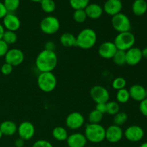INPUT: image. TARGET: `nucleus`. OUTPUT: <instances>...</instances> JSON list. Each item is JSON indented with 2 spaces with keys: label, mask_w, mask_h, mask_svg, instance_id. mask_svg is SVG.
<instances>
[{
  "label": "nucleus",
  "mask_w": 147,
  "mask_h": 147,
  "mask_svg": "<svg viewBox=\"0 0 147 147\" xmlns=\"http://www.w3.org/2000/svg\"><path fill=\"white\" fill-rule=\"evenodd\" d=\"M146 98H147V88L146 89Z\"/></svg>",
  "instance_id": "8fccbe9b"
},
{
  "label": "nucleus",
  "mask_w": 147,
  "mask_h": 147,
  "mask_svg": "<svg viewBox=\"0 0 147 147\" xmlns=\"http://www.w3.org/2000/svg\"><path fill=\"white\" fill-rule=\"evenodd\" d=\"M19 137L24 141L30 140L35 134V128L30 121H23L17 127Z\"/></svg>",
  "instance_id": "f8f14e48"
},
{
  "label": "nucleus",
  "mask_w": 147,
  "mask_h": 147,
  "mask_svg": "<svg viewBox=\"0 0 147 147\" xmlns=\"http://www.w3.org/2000/svg\"><path fill=\"white\" fill-rule=\"evenodd\" d=\"M132 11L136 16L144 15L147 11V2L146 0H134L131 7Z\"/></svg>",
  "instance_id": "4be33fe9"
},
{
  "label": "nucleus",
  "mask_w": 147,
  "mask_h": 147,
  "mask_svg": "<svg viewBox=\"0 0 147 147\" xmlns=\"http://www.w3.org/2000/svg\"><path fill=\"white\" fill-rule=\"evenodd\" d=\"M120 110V106L118 102L108 101L106 103V113L111 116H114L119 113Z\"/></svg>",
  "instance_id": "7c9ffc66"
},
{
  "label": "nucleus",
  "mask_w": 147,
  "mask_h": 147,
  "mask_svg": "<svg viewBox=\"0 0 147 147\" xmlns=\"http://www.w3.org/2000/svg\"><path fill=\"white\" fill-rule=\"evenodd\" d=\"M5 63L11 65L18 66L23 63L24 60V55L21 50L18 48H11L8 50L4 56Z\"/></svg>",
  "instance_id": "1a4fd4ad"
},
{
  "label": "nucleus",
  "mask_w": 147,
  "mask_h": 147,
  "mask_svg": "<svg viewBox=\"0 0 147 147\" xmlns=\"http://www.w3.org/2000/svg\"><path fill=\"white\" fill-rule=\"evenodd\" d=\"M60 42L65 47H73L76 46V37L70 32H65L60 36Z\"/></svg>",
  "instance_id": "5701e85b"
},
{
  "label": "nucleus",
  "mask_w": 147,
  "mask_h": 147,
  "mask_svg": "<svg viewBox=\"0 0 147 147\" xmlns=\"http://www.w3.org/2000/svg\"><path fill=\"white\" fill-rule=\"evenodd\" d=\"M128 121V115L126 113L122 111H119L113 116V123L116 126H121L126 123Z\"/></svg>",
  "instance_id": "2f4dec72"
},
{
  "label": "nucleus",
  "mask_w": 147,
  "mask_h": 147,
  "mask_svg": "<svg viewBox=\"0 0 147 147\" xmlns=\"http://www.w3.org/2000/svg\"><path fill=\"white\" fill-rule=\"evenodd\" d=\"M88 147H94V146H88Z\"/></svg>",
  "instance_id": "3c124183"
},
{
  "label": "nucleus",
  "mask_w": 147,
  "mask_h": 147,
  "mask_svg": "<svg viewBox=\"0 0 147 147\" xmlns=\"http://www.w3.org/2000/svg\"><path fill=\"white\" fill-rule=\"evenodd\" d=\"M116 97L118 103H127L129 99L131 98L129 90H127L126 88H123L117 90Z\"/></svg>",
  "instance_id": "a878e982"
},
{
  "label": "nucleus",
  "mask_w": 147,
  "mask_h": 147,
  "mask_svg": "<svg viewBox=\"0 0 147 147\" xmlns=\"http://www.w3.org/2000/svg\"><path fill=\"white\" fill-rule=\"evenodd\" d=\"M130 98L140 103L146 98V88L139 84H134L129 90Z\"/></svg>",
  "instance_id": "6ab92c4d"
},
{
  "label": "nucleus",
  "mask_w": 147,
  "mask_h": 147,
  "mask_svg": "<svg viewBox=\"0 0 147 147\" xmlns=\"http://www.w3.org/2000/svg\"><path fill=\"white\" fill-rule=\"evenodd\" d=\"M40 7L44 12L50 14L56 9V4L54 0H42L40 1Z\"/></svg>",
  "instance_id": "393cba45"
},
{
  "label": "nucleus",
  "mask_w": 147,
  "mask_h": 147,
  "mask_svg": "<svg viewBox=\"0 0 147 147\" xmlns=\"http://www.w3.org/2000/svg\"><path fill=\"white\" fill-rule=\"evenodd\" d=\"M139 147H147V142H144L142 144H141V146Z\"/></svg>",
  "instance_id": "49530a36"
},
{
  "label": "nucleus",
  "mask_w": 147,
  "mask_h": 147,
  "mask_svg": "<svg viewBox=\"0 0 147 147\" xmlns=\"http://www.w3.org/2000/svg\"><path fill=\"white\" fill-rule=\"evenodd\" d=\"M123 8L121 0H107L103 5V9L105 13L111 17L119 14Z\"/></svg>",
  "instance_id": "f3484780"
},
{
  "label": "nucleus",
  "mask_w": 147,
  "mask_h": 147,
  "mask_svg": "<svg viewBox=\"0 0 147 147\" xmlns=\"http://www.w3.org/2000/svg\"><path fill=\"white\" fill-rule=\"evenodd\" d=\"M142 59V50L139 47H132L126 51V64L129 65H136L140 63Z\"/></svg>",
  "instance_id": "dca6fc26"
},
{
  "label": "nucleus",
  "mask_w": 147,
  "mask_h": 147,
  "mask_svg": "<svg viewBox=\"0 0 147 147\" xmlns=\"http://www.w3.org/2000/svg\"><path fill=\"white\" fill-rule=\"evenodd\" d=\"M104 147H110V146H104Z\"/></svg>",
  "instance_id": "603ef678"
},
{
  "label": "nucleus",
  "mask_w": 147,
  "mask_h": 147,
  "mask_svg": "<svg viewBox=\"0 0 147 147\" xmlns=\"http://www.w3.org/2000/svg\"><path fill=\"white\" fill-rule=\"evenodd\" d=\"M4 29L9 31L16 32L20 28L21 22L19 17L13 13L8 12L5 17L2 19Z\"/></svg>",
  "instance_id": "4468645a"
},
{
  "label": "nucleus",
  "mask_w": 147,
  "mask_h": 147,
  "mask_svg": "<svg viewBox=\"0 0 147 147\" xmlns=\"http://www.w3.org/2000/svg\"><path fill=\"white\" fill-rule=\"evenodd\" d=\"M40 27L41 31L45 34H53L60 30V21L54 16H47L40 22Z\"/></svg>",
  "instance_id": "0eeeda50"
},
{
  "label": "nucleus",
  "mask_w": 147,
  "mask_h": 147,
  "mask_svg": "<svg viewBox=\"0 0 147 147\" xmlns=\"http://www.w3.org/2000/svg\"><path fill=\"white\" fill-rule=\"evenodd\" d=\"M32 147H54L50 142L44 139L37 140L33 144Z\"/></svg>",
  "instance_id": "e433bc0d"
},
{
  "label": "nucleus",
  "mask_w": 147,
  "mask_h": 147,
  "mask_svg": "<svg viewBox=\"0 0 147 147\" xmlns=\"http://www.w3.org/2000/svg\"><path fill=\"white\" fill-rule=\"evenodd\" d=\"M139 108L142 114L147 117V98H145L139 103Z\"/></svg>",
  "instance_id": "58836bf2"
},
{
  "label": "nucleus",
  "mask_w": 147,
  "mask_h": 147,
  "mask_svg": "<svg viewBox=\"0 0 147 147\" xmlns=\"http://www.w3.org/2000/svg\"><path fill=\"white\" fill-rule=\"evenodd\" d=\"M84 122L85 119L83 115L77 111L70 113L65 119V125L71 130H77L81 128Z\"/></svg>",
  "instance_id": "9d476101"
},
{
  "label": "nucleus",
  "mask_w": 147,
  "mask_h": 147,
  "mask_svg": "<svg viewBox=\"0 0 147 147\" xmlns=\"http://www.w3.org/2000/svg\"><path fill=\"white\" fill-rule=\"evenodd\" d=\"M5 32V29H4V26L0 23V40H2L3 35H4V33Z\"/></svg>",
  "instance_id": "c03bdc74"
},
{
  "label": "nucleus",
  "mask_w": 147,
  "mask_h": 147,
  "mask_svg": "<svg viewBox=\"0 0 147 147\" xmlns=\"http://www.w3.org/2000/svg\"><path fill=\"white\" fill-rule=\"evenodd\" d=\"M70 5L74 10L85 9L90 4V0H69Z\"/></svg>",
  "instance_id": "c756f323"
},
{
  "label": "nucleus",
  "mask_w": 147,
  "mask_h": 147,
  "mask_svg": "<svg viewBox=\"0 0 147 147\" xmlns=\"http://www.w3.org/2000/svg\"><path fill=\"white\" fill-rule=\"evenodd\" d=\"M90 97L96 103H106L109 101L110 94L107 89L102 86H94L90 91Z\"/></svg>",
  "instance_id": "6e6552de"
},
{
  "label": "nucleus",
  "mask_w": 147,
  "mask_h": 147,
  "mask_svg": "<svg viewBox=\"0 0 147 147\" xmlns=\"http://www.w3.org/2000/svg\"><path fill=\"white\" fill-rule=\"evenodd\" d=\"M3 136H4V135H3V134L1 133V131H0V139H1V137H2Z\"/></svg>",
  "instance_id": "09e8293b"
},
{
  "label": "nucleus",
  "mask_w": 147,
  "mask_h": 147,
  "mask_svg": "<svg viewBox=\"0 0 147 147\" xmlns=\"http://www.w3.org/2000/svg\"><path fill=\"white\" fill-rule=\"evenodd\" d=\"M13 71V66L7 63H4L1 67V73L4 76H9Z\"/></svg>",
  "instance_id": "c9c22d12"
},
{
  "label": "nucleus",
  "mask_w": 147,
  "mask_h": 147,
  "mask_svg": "<svg viewBox=\"0 0 147 147\" xmlns=\"http://www.w3.org/2000/svg\"><path fill=\"white\" fill-rule=\"evenodd\" d=\"M112 60H113V63L117 65H123L126 64V52L118 50Z\"/></svg>",
  "instance_id": "bb28decb"
},
{
  "label": "nucleus",
  "mask_w": 147,
  "mask_h": 147,
  "mask_svg": "<svg viewBox=\"0 0 147 147\" xmlns=\"http://www.w3.org/2000/svg\"><path fill=\"white\" fill-rule=\"evenodd\" d=\"M123 136L130 142H137L143 139L144 136V131L141 126L132 125L129 126L125 131H123Z\"/></svg>",
  "instance_id": "9b49d317"
},
{
  "label": "nucleus",
  "mask_w": 147,
  "mask_h": 147,
  "mask_svg": "<svg viewBox=\"0 0 147 147\" xmlns=\"http://www.w3.org/2000/svg\"><path fill=\"white\" fill-rule=\"evenodd\" d=\"M126 86V80L123 77H117L112 82V87L116 90L125 88Z\"/></svg>",
  "instance_id": "72a5a7b5"
},
{
  "label": "nucleus",
  "mask_w": 147,
  "mask_h": 147,
  "mask_svg": "<svg viewBox=\"0 0 147 147\" xmlns=\"http://www.w3.org/2000/svg\"><path fill=\"white\" fill-rule=\"evenodd\" d=\"M11 147H14V146H11Z\"/></svg>",
  "instance_id": "864d4df0"
},
{
  "label": "nucleus",
  "mask_w": 147,
  "mask_h": 147,
  "mask_svg": "<svg viewBox=\"0 0 147 147\" xmlns=\"http://www.w3.org/2000/svg\"><path fill=\"white\" fill-rule=\"evenodd\" d=\"M24 145V141L23 139H16L14 142V147H23Z\"/></svg>",
  "instance_id": "37998d69"
},
{
  "label": "nucleus",
  "mask_w": 147,
  "mask_h": 147,
  "mask_svg": "<svg viewBox=\"0 0 147 147\" xmlns=\"http://www.w3.org/2000/svg\"><path fill=\"white\" fill-rule=\"evenodd\" d=\"M3 4L8 12L13 13L20 7V0H4Z\"/></svg>",
  "instance_id": "c85d7f7f"
},
{
  "label": "nucleus",
  "mask_w": 147,
  "mask_h": 147,
  "mask_svg": "<svg viewBox=\"0 0 147 147\" xmlns=\"http://www.w3.org/2000/svg\"><path fill=\"white\" fill-rule=\"evenodd\" d=\"M103 114L94 109L88 114V121L90 123H100L103 120Z\"/></svg>",
  "instance_id": "473e14b6"
},
{
  "label": "nucleus",
  "mask_w": 147,
  "mask_h": 147,
  "mask_svg": "<svg viewBox=\"0 0 147 147\" xmlns=\"http://www.w3.org/2000/svg\"><path fill=\"white\" fill-rule=\"evenodd\" d=\"M9 50L8 45L3 40H0V57H4Z\"/></svg>",
  "instance_id": "4c0bfd02"
},
{
  "label": "nucleus",
  "mask_w": 147,
  "mask_h": 147,
  "mask_svg": "<svg viewBox=\"0 0 147 147\" xmlns=\"http://www.w3.org/2000/svg\"><path fill=\"white\" fill-rule=\"evenodd\" d=\"M87 19V15L85 9L75 10L73 13V20L78 23H83Z\"/></svg>",
  "instance_id": "f704fd0d"
},
{
  "label": "nucleus",
  "mask_w": 147,
  "mask_h": 147,
  "mask_svg": "<svg viewBox=\"0 0 147 147\" xmlns=\"http://www.w3.org/2000/svg\"><path fill=\"white\" fill-rule=\"evenodd\" d=\"M85 11H86L87 17L92 20H97L102 16L103 9V7L99 4L92 3V4H89L85 8Z\"/></svg>",
  "instance_id": "aec40b11"
},
{
  "label": "nucleus",
  "mask_w": 147,
  "mask_h": 147,
  "mask_svg": "<svg viewBox=\"0 0 147 147\" xmlns=\"http://www.w3.org/2000/svg\"><path fill=\"white\" fill-rule=\"evenodd\" d=\"M97 42V34L90 28H85L76 36V46L83 50L94 47Z\"/></svg>",
  "instance_id": "f03ea898"
},
{
  "label": "nucleus",
  "mask_w": 147,
  "mask_h": 147,
  "mask_svg": "<svg viewBox=\"0 0 147 147\" xmlns=\"http://www.w3.org/2000/svg\"><path fill=\"white\" fill-rule=\"evenodd\" d=\"M56 49V45L54 42L53 41H47L45 44V49L44 50H49V51H54Z\"/></svg>",
  "instance_id": "ea45409f"
},
{
  "label": "nucleus",
  "mask_w": 147,
  "mask_h": 147,
  "mask_svg": "<svg viewBox=\"0 0 147 147\" xmlns=\"http://www.w3.org/2000/svg\"><path fill=\"white\" fill-rule=\"evenodd\" d=\"M57 64V56L55 52L43 50L37 55L35 60L36 68L40 73L53 72Z\"/></svg>",
  "instance_id": "f257e3e1"
},
{
  "label": "nucleus",
  "mask_w": 147,
  "mask_h": 147,
  "mask_svg": "<svg viewBox=\"0 0 147 147\" xmlns=\"http://www.w3.org/2000/svg\"><path fill=\"white\" fill-rule=\"evenodd\" d=\"M0 131L4 136H12L17 131V126L11 121H4L0 124Z\"/></svg>",
  "instance_id": "412c9836"
},
{
  "label": "nucleus",
  "mask_w": 147,
  "mask_h": 147,
  "mask_svg": "<svg viewBox=\"0 0 147 147\" xmlns=\"http://www.w3.org/2000/svg\"><path fill=\"white\" fill-rule=\"evenodd\" d=\"M123 136V131L121 126L111 125L106 129V139L110 143H117Z\"/></svg>",
  "instance_id": "ddd939ff"
},
{
  "label": "nucleus",
  "mask_w": 147,
  "mask_h": 147,
  "mask_svg": "<svg viewBox=\"0 0 147 147\" xmlns=\"http://www.w3.org/2000/svg\"><path fill=\"white\" fill-rule=\"evenodd\" d=\"M7 13H8V11H7L6 7H4L3 2L0 1V20L4 18Z\"/></svg>",
  "instance_id": "79ce46f5"
},
{
  "label": "nucleus",
  "mask_w": 147,
  "mask_h": 147,
  "mask_svg": "<svg viewBox=\"0 0 147 147\" xmlns=\"http://www.w3.org/2000/svg\"><path fill=\"white\" fill-rule=\"evenodd\" d=\"M37 86L42 91L50 93L57 86V78L53 72L40 73L37 77Z\"/></svg>",
  "instance_id": "20e7f679"
},
{
  "label": "nucleus",
  "mask_w": 147,
  "mask_h": 147,
  "mask_svg": "<svg viewBox=\"0 0 147 147\" xmlns=\"http://www.w3.org/2000/svg\"><path fill=\"white\" fill-rule=\"evenodd\" d=\"M84 135L91 143H100L106 139V129L100 123H89L86 126Z\"/></svg>",
  "instance_id": "7ed1b4c3"
},
{
  "label": "nucleus",
  "mask_w": 147,
  "mask_h": 147,
  "mask_svg": "<svg viewBox=\"0 0 147 147\" xmlns=\"http://www.w3.org/2000/svg\"><path fill=\"white\" fill-rule=\"evenodd\" d=\"M95 109L100 112V113L104 114V113H106V103H96V106Z\"/></svg>",
  "instance_id": "a19ab883"
},
{
  "label": "nucleus",
  "mask_w": 147,
  "mask_h": 147,
  "mask_svg": "<svg viewBox=\"0 0 147 147\" xmlns=\"http://www.w3.org/2000/svg\"><path fill=\"white\" fill-rule=\"evenodd\" d=\"M53 138L55 139L60 142H63V141L67 140L68 137V134H67V130L64 127L62 126H56L53 129V132H52Z\"/></svg>",
  "instance_id": "b1692460"
},
{
  "label": "nucleus",
  "mask_w": 147,
  "mask_h": 147,
  "mask_svg": "<svg viewBox=\"0 0 147 147\" xmlns=\"http://www.w3.org/2000/svg\"><path fill=\"white\" fill-rule=\"evenodd\" d=\"M30 1H32V2H40L42 0H30Z\"/></svg>",
  "instance_id": "de8ad7c7"
},
{
  "label": "nucleus",
  "mask_w": 147,
  "mask_h": 147,
  "mask_svg": "<svg viewBox=\"0 0 147 147\" xmlns=\"http://www.w3.org/2000/svg\"><path fill=\"white\" fill-rule=\"evenodd\" d=\"M118 49L113 42L108 41L102 43L98 47V55L104 59H112Z\"/></svg>",
  "instance_id": "2eb2a0df"
},
{
  "label": "nucleus",
  "mask_w": 147,
  "mask_h": 147,
  "mask_svg": "<svg viewBox=\"0 0 147 147\" xmlns=\"http://www.w3.org/2000/svg\"><path fill=\"white\" fill-rule=\"evenodd\" d=\"M111 24L113 28L119 33L130 31L131 27L130 19L121 12L112 17Z\"/></svg>",
  "instance_id": "423d86ee"
},
{
  "label": "nucleus",
  "mask_w": 147,
  "mask_h": 147,
  "mask_svg": "<svg viewBox=\"0 0 147 147\" xmlns=\"http://www.w3.org/2000/svg\"><path fill=\"white\" fill-rule=\"evenodd\" d=\"M2 40L7 43L8 45H13L17 42V35L15 32L9 31V30H5L3 35Z\"/></svg>",
  "instance_id": "cd10ccee"
},
{
  "label": "nucleus",
  "mask_w": 147,
  "mask_h": 147,
  "mask_svg": "<svg viewBox=\"0 0 147 147\" xmlns=\"http://www.w3.org/2000/svg\"><path fill=\"white\" fill-rule=\"evenodd\" d=\"M136 42L134 34L130 31L119 33L114 39L115 45L119 50L127 51L132 47H134Z\"/></svg>",
  "instance_id": "39448f33"
},
{
  "label": "nucleus",
  "mask_w": 147,
  "mask_h": 147,
  "mask_svg": "<svg viewBox=\"0 0 147 147\" xmlns=\"http://www.w3.org/2000/svg\"><path fill=\"white\" fill-rule=\"evenodd\" d=\"M66 141L69 147H85L88 142L85 135L81 133L72 134Z\"/></svg>",
  "instance_id": "a211bd4d"
},
{
  "label": "nucleus",
  "mask_w": 147,
  "mask_h": 147,
  "mask_svg": "<svg viewBox=\"0 0 147 147\" xmlns=\"http://www.w3.org/2000/svg\"><path fill=\"white\" fill-rule=\"evenodd\" d=\"M142 57H144V58L147 59V47H144L143 50H142Z\"/></svg>",
  "instance_id": "a18cd8bd"
}]
</instances>
